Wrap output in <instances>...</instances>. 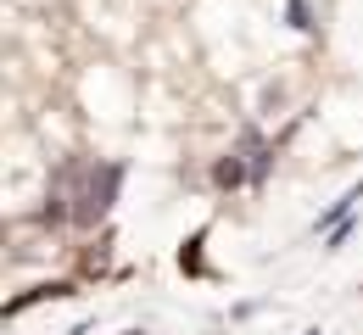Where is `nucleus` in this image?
I'll list each match as a JSON object with an SVG mask.
<instances>
[{"label": "nucleus", "instance_id": "1", "mask_svg": "<svg viewBox=\"0 0 363 335\" xmlns=\"http://www.w3.org/2000/svg\"><path fill=\"white\" fill-rule=\"evenodd\" d=\"M118 185H123V168L118 162H106V168H84V191H79V201H73V224H101L106 218V207H112V195H118Z\"/></svg>", "mask_w": 363, "mask_h": 335}, {"label": "nucleus", "instance_id": "2", "mask_svg": "<svg viewBox=\"0 0 363 335\" xmlns=\"http://www.w3.org/2000/svg\"><path fill=\"white\" fill-rule=\"evenodd\" d=\"M62 302V296H73V285H40V290H28V296H17V302H6V313H23V307H34V302Z\"/></svg>", "mask_w": 363, "mask_h": 335}, {"label": "nucleus", "instance_id": "3", "mask_svg": "<svg viewBox=\"0 0 363 335\" xmlns=\"http://www.w3.org/2000/svg\"><path fill=\"white\" fill-rule=\"evenodd\" d=\"M213 179H218V185H229V191H235V185L246 179V162H240V157H224V162L213 168Z\"/></svg>", "mask_w": 363, "mask_h": 335}, {"label": "nucleus", "instance_id": "4", "mask_svg": "<svg viewBox=\"0 0 363 335\" xmlns=\"http://www.w3.org/2000/svg\"><path fill=\"white\" fill-rule=\"evenodd\" d=\"M285 11H291V28L313 34V17H308V6H302V0H285Z\"/></svg>", "mask_w": 363, "mask_h": 335}, {"label": "nucleus", "instance_id": "5", "mask_svg": "<svg viewBox=\"0 0 363 335\" xmlns=\"http://www.w3.org/2000/svg\"><path fill=\"white\" fill-rule=\"evenodd\" d=\"M179 263L190 268V274H201V235H190V246L179 251Z\"/></svg>", "mask_w": 363, "mask_h": 335}, {"label": "nucleus", "instance_id": "6", "mask_svg": "<svg viewBox=\"0 0 363 335\" xmlns=\"http://www.w3.org/2000/svg\"><path fill=\"white\" fill-rule=\"evenodd\" d=\"M308 335H318V330H308Z\"/></svg>", "mask_w": 363, "mask_h": 335}]
</instances>
